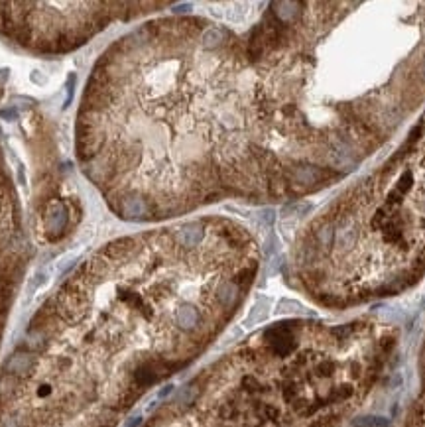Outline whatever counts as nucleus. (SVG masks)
Instances as JSON below:
<instances>
[{
	"label": "nucleus",
	"instance_id": "1",
	"mask_svg": "<svg viewBox=\"0 0 425 427\" xmlns=\"http://www.w3.org/2000/svg\"><path fill=\"white\" fill-rule=\"evenodd\" d=\"M67 223H69V213H67L65 205L61 201H53L51 205H47L45 219H43L47 238H51V240L59 238V234L65 231Z\"/></svg>",
	"mask_w": 425,
	"mask_h": 427
},
{
	"label": "nucleus",
	"instance_id": "2",
	"mask_svg": "<svg viewBox=\"0 0 425 427\" xmlns=\"http://www.w3.org/2000/svg\"><path fill=\"white\" fill-rule=\"evenodd\" d=\"M203 225L201 223H187L183 227H179L175 233H173V238L179 246L183 248H193L197 246L201 240H203Z\"/></svg>",
	"mask_w": 425,
	"mask_h": 427
},
{
	"label": "nucleus",
	"instance_id": "3",
	"mask_svg": "<svg viewBox=\"0 0 425 427\" xmlns=\"http://www.w3.org/2000/svg\"><path fill=\"white\" fill-rule=\"evenodd\" d=\"M120 215L126 219H142L148 215V203L146 199L138 195H126L120 199Z\"/></svg>",
	"mask_w": 425,
	"mask_h": 427
},
{
	"label": "nucleus",
	"instance_id": "4",
	"mask_svg": "<svg viewBox=\"0 0 425 427\" xmlns=\"http://www.w3.org/2000/svg\"><path fill=\"white\" fill-rule=\"evenodd\" d=\"M199 323H201V313L191 303H183L179 309L175 311V325H177V329L189 333V331H195L199 327Z\"/></svg>",
	"mask_w": 425,
	"mask_h": 427
},
{
	"label": "nucleus",
	"instance_id": "5",
	"mask_svg": "<svg viewBox=\"0 0 425 427\" xmlns=\"http://www.w3.org/2000/svg\"><path fill=\"white\" fill-rule=\"evenodd\" d=\"M238 293H240V287L232 282V280H227V282H221L215 289V297L217 301L225 307V309H231L232 305L238 301Z\"/></svg>",
	"mask_w": 425,
	"mask_h": 427
},
{
	"label": "nucleus",
	"instance_id": "6",
	"mask_svg": "<svg viewBox=\"0 0 425 427\" xmlns=\"http://www.w3.org/2000/svg\"><path fill=\"white\" fill-rule=\"evenodd\" d=\"M325 171L321 167L315 165H297L293 167V179L301 185H311V183H319L321 179H325Z\"/></svg>",
	"mask_w": 425,
	"mask_h": 427
},
{
	"label": "nucleus",
	"instance_id": "7",
	"mask_svg": "<svg viewBox=\"0 0 425 427\" xmlns=\"http://www.w3.org/2000/svg\"><path fill=\"white\" fill-rule=\"evenodd\" d=\"M272 8H274L276 20L282 22V24H285V22H291L299 14L301 4L299 2H274Z\"/></svg>",
	"mask_w": 425,
	"mask_h": 427
},
{
	"label": "nucleus",
	"instance_id": "8",
	"mask_svg": "<svg viewBox=\"0 0 425 427\" xmlns=\"http://www.w3.org/2000/svg\"><path fill=\"white\" fill-rule=\"evenodd\" d=\"M203 45L207 47V49H215V47H219L223 41H225V34H223V30H217V28H211V30H207L205 34H203Z\"/></svg>",
	"mask_w": 425,
	"mask_h": 427
},
{
	"label": "nucleus",
	"instance_id": "9",
	"mask_svg": "<svg viewBox=\"0 0 425 427\" xmlns=\"http://www.w3.org/2000/svg\"><path fill=\"white\" fill-rule=\"evenodd\" d=\"M335 240H337V244H339L341 248H348V246H352V244L356 242V231L347 227V225H343V227L337 231V234H335Z\"/></svg>",
	"mask_w": 425,
	"mask_h": 427
},
{
	"label": "nucleus",
	"instance_id": "10",
	"mask_svg": "<svg viewBox=\"0 0 425 427\" xmlns=\"http://www.w3.org/2000/svg\"><path fill=\"white\" fill-rule=\"evenodd\" d=\"M382 231H384V240H386V242H392V244L400 242V240H402V236H404L402 225H400V223H396V219H390V223H388Z\"/></svg>",
	"mask_w": 425,
	"mask_h": 427
},
{
	"label": "nucleus",
	"instance_id": "11",
	"mask_svg": "<svg viewBox=\"0 0 425 427\" xmlns=\"http://www.w3.org/2000/svg\"><path fill=\"white\" fill-rule=\"evenodd\" d=\"M335 229H333V225H323L319 231H317V242H319V246H323V248H331L333 246V240H335Z\"/></svg>",
	"mask_w": 425,
	"mask_h": 427
},
{
	"label": "nucleus",
	"instance_id": "12",
	"mask_svg": "<svg viewBox=\"0 0 425 427\" xmlns=\"http://www.w3.org/2000/svg\"><path fill=\"white\" fill-rule=\"evenodd\" d=\"M311 209H313V205H311V203L301 201V203H291V205L283 207V209H282V213H283V217H291V215H307Z\"/></svg>",
	"mask_w": 425,
	"mask_h": 427
},
{
	"label": "nucleus",
	"instance_id": "13",
	"mask_svg": "<svg viewBox=\"0 0 425 427\" xmlns=\"http://www.w3.org/2000/svg\"><path fill=\"white\" fill-rule=\"evenodd\" d=\"M412 183H414V175H412V171H404V173L400 175V179H398V183H396V189H394V191L404 197V195L412 189Z\"/></svg>",
	"mask_w": 425,
	"mask_h": 427
},
{
	"label": "nucleus",
	"instance_id": "14",
	"mask_svg": "<svg viewBox=\"0 0 425 427\" xmlns=\"http://www.w3.org/2000/svg\"><path fill=\"white\" fill-rule=\"evenodd\" d=\"M390 219H392L390 209H388V207H380V209L374 213V217H372V227H374V229H384L388 223H390Z\"/></svg>",
	"mask_w": 425,
	"mask_h": 427
},
{
	"label": "nucleus",
	"instance_id": "15",
	"mask_svg": "<svg viewBox=\"0 0 425 427\" xmlns=\"http://www.w3.org/2000/svg\"><path fill=\"white\" fill-rule=\"evenodd\" d=\"M422 132H424V124H416V126L410 130V134H408V142H406V146L416 144V142L422 138Z\"/></svg>",
	"mask_w": 425,
	"mask_h": 427
},
{
	"label": "nucleus",
	"instance_id": "16",
	"mask_svg": "<svg viewBox=\"0 0 425 427\" xmlns=\"http://www.w3.org/2000/svg\"><path fill=\"white\" fill-rule=\"evenodd\" d=\"M331 372H333V364H331V362H327V360H325V362H321V364L317 366V374H319V376H323V378H325V376H331Z\"/></svg>",
	"mask_w": 425,
	"mask_h": 427
},
{
	"label": "nucleus",
	"instance_id": "17",
	"mask_svg": "<svg viewBox=\"0 0 425 427\" xmlns=\"http://www.w3.org/2000/svg\"><path fill=\"white\" fill-rule=\"evenodd\" d=\"M280 311H295V309H301V305L299 303H295V301H280Z\"/></svg>",
	"mask_w": 425,
	"mask_h": 427
},
{
	"label": "nucleus",
	"instance_id": "18",
	"mask_svg": "<svg viewBox=\"0 0 425 427\" xmlns=\"http://www.w3.org/2000/svg\"><path fill=\"white\" fill-rule=\"evenodd\" d=\"M0 118L16 120V118H18V111H16V109H12V107H10V109H2V111H0Z\"/></svg>",
	"mask_w": 425,
	"mask_h": 427
},
{
	"label": "nucleus",
	"instance_id": "19",
	"mask_svg": "<svg viewBox=\"0 0 425 427\" xmlns=\"http://www.w3.org/2000/svg\"><path fill=\"white\" fill-rule=\"evenodd\" d=\"M260 219H262V223H266V225H272V223H274V211H272V209H266V211H262V213H260Z\"/></svg>",
	"mask_w": 425,
	"mask_h": 427
},
{
	"label": "nucleus",
	"instance_id": "20",
	"mask_svg": "<svg viewBox=\"0 0 425 427\" xmlns=\"http://www.w3.org/2000/svg\"><path fill=\"white\" fill-rule=\"evenodd\" d=\"M189 8H191L189 4H181V6H175V10H173V12H177V14H181V12H187Z\"/></svg>",
	"mask_w": 425,
	"mask_h": 427
},
{
	"label": "nucleus",
	"instance_id": "21",
	"mask_svg": "<svg viewBox=\"0 0 425 427\" xmlns=\"http://www.w3.org/2000/svg\"><path fill=\"white\" fill-rule=\"evenodd\" d=\"M420 73H422V79L425 81V61L422 63V69H420Z\"/></svg>",
	"mask_w": 425,
	"mask_h": 427
},
{
	"label": "nucleus",
	"instance_id": "22",
	"mask_svg": "<svg viewBox=\"0 0 425 427\" xmlns=\"http://www.w3.org/2000/svg\"><path fill=\"white\" fill-rule=\"evenodd\" d=\"M420 207H422V209H424V211H425V197H424V199H422V203H420Z\"/></svg>",
	"mask_w": 425,
	"mask_h": 427
},
{
	"label": "nucleus",
	"instance_id": "23",
	"mask_svg": "<svg viewBox=\"0 0 425 427\" xmlns=\"http://www.w3.org/2000/svg\"><path fill=\"white\" fill-rule=\"evenodd\" d=\"M424 120H425V115H424Z\"/></svg>",
	"mask_w": 425,
	"mask_h": 427
}]
</instances>
